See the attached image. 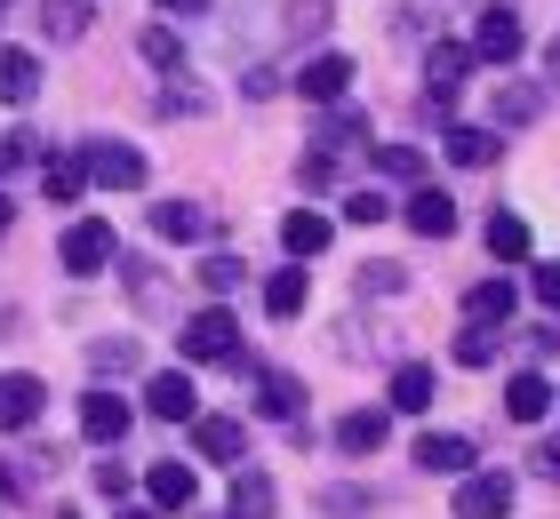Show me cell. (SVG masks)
Instances as JSON below:
<instances>
[{"label":"cell","instance_id":"6da1fadb","mask_svg":"<svg viewBox=\"0 0 560 519\" xmlns=\"http://www.w3.org/2000/svg\"><path fill=\"white\" fill-rule=\"evenodd\" d=\"M57 256H65V272H72V280H96V272H105L113 256H120V240H113V224H105V216H81V224H72L65 240H57Z\"/></svg>","mask_w":560,"mask_h":519},{"label":"cell","instance_id":"7a4b0ae2","mask_svg":"<svg viewBox=\"0 0 560 519\" xmlns=\"http://www.w3.org/2000/svg\"><path fill=\"white\" fill-rule=\"evenodd\" d=\"M176 352H185V359H233V352H241V320H233L224 304L192 311V320H185V335H176Z\"/></svg>","mask_w":560,"mask_h":519},{"label":"cell","instance_id":"3957f363","mask_svg":"<svg viewBox=\"0 0 560 519\" xmlns=\"http://www.w3.org/2000/svg\"><path fill=\"white\" fill-rule=\"evenodd\" d=\"M504 511H513V472H465L456 519H504Z\"/></svg>","mask_w":560,"mask_h":519},{"label":"cell","instance_id":"277c9868","mask_svg":"<svg viewBox=\"0 0 560 519\" xmlns=\"http://www.w3.org/2000/svg\"><path fill=\"white\" fill-rule=\"evenodd\" d=\"M144 415H161V424H192V415H200V392H192V376H185V368L152 376V384H144Z\"/></svg>","mask_w":560,"mask_h":519},{"label":"cell","instance_id":"5b68a950","mask_svg":"<svg viewBox=\"0 0 560 519\" xmlns=\"http://www.w3.org/2000/svg\"><path fill=\"white\" fill-rule=\"evenodd\" d=\"M192 448L209 456V463H224V472H233V463L248 456V432L233 424V415H192Z\"/></svg>","mask_w":560,"mask_h":519},{"label":"cell","instance_id":"8992f818","mask_svg":"<svg viewBox=\"0 0 560 519\" xmlns=\"http://www.w3.org/2000/svg\"><path fill=\"white\" fill-rule=\"evenodd\" d=\"M89 176L113 185V192H137L144 185V152L137 144H89Z\"/></svg>","mask_w":560,"mask_h":519},{"label":"cell","instance_id":"52a82bcc","mask_svg":"<svg viewBox=\"0 0 560 519\" xmlns=\"http://www.w3.org/2000/svg\"><path fill=\"white\" fill-rule=\"evenodd\" d=\"M465 72H472V48H456V40H432V57H424V89H432V104H456Z\"/></svg>","mask_w":560,"mask_h":519},{"label":"cell","instance_id":"ba28073f","mask_svg":"<svg viewBox=\"0 0 560 519\" xmlns=\"http://www.w3.org/2000/svg\"><path fill=\"white\" fill-rule=\"evenodd\" d=\"M472 57L513 64V57H521V16H513V9H489V16L472 24Z\"/></svg>","mask_w":560,"mask_h":519},{"label":"cell","instance_id":"9c48e42d","mask_svg":"<svg viewBox=\"0 0 560 519\" xmlns=\"http://www.w3.org/2000/svg\"><path fill=\"white\" fill-rule=\"evenodd\" d=\"M417 472H472V439L465 432H417Z\"/></svg>","mask_w":560,"mask_h":519},{"label":"cell","instance_id":"30bf717a","mask_svg":"<svg viewBox=\"0 0 560 519\" xmlns=\"http://www.w3.org/2000/svg\"><path fill=\"white\" fill-rule=\"evenodd\" d=\"M40 408H48V384L40 376H0V432H24Z\"/></svg>","mask_w":560,"mask_h":519},{"label":"cell","instance_id":"8fae6325","mask_svg":"<svg viewBox=\"0 0 560 519\" xmlns=\"http://www.w3.org/2000/svg\"><path fill=\"white\" fill-rule=\"evenodd\" d=\"M345 89H352V57H313V64L296 72V96L304 104H337Z\"/></svg>","mask_w":560,"mask_h":519},{"label":"cell","instance_id":"7c38bea8","mask_svg":"<svg viewBox=\"0 0 560 519\" xmlns=\"http://www.w3.org/2000/svg\"><path fill=\"white\" fill-rule=\"evenodd\" d=\"M144 496L161 504V511H185L192 496H200V480H192V463H152L144 472Z\"/></svg>","mask_w":560,"mask_h":519},{"label":"cell","instance_id":"4fadbf2b","mask_svg":"<svg viewBox=\"0 0 560 519\" xmlns=\"http://www.w3.org/2000/svg\"><path fill=\"white\" fill-rule=\"evenodd\" d=\"M40 96V57L33 48H0V104H33Z\"/></svg>","mask_w":560,"mask_h":519},{"label":"cell","instance_id":"5bb4252c","mask_svg":"<svg viewBox=\"0 0 560 519\" xmlns=\"http://www.w3.org/2000/svg\"><path fill=\"white\" fill-rule=\"evenodd\" d=\"M409 224L424 232V240H448V232H456V200L432 192V185H417V192H409Z\"/></svg>","mask_w":560,"mask_h":519},{"label":"cell","instance_id":"9a60e30c","mask_svg":"<svg viewBox=\"0 0 560 519\" xmlns=\"http://www.w3.org/2000/svg\"><path fill=\"white\" fill-rule=\"evenodd\" d=\"M504 415H513V424H545L552 415V384L545 376H513L504 384Z\"/></svg>","mask_w":560,"mask_h":519},{"label":"cell","instance_id":"2e32d148","mask_svg":"<svg viewBox=\"0 0 560 519\" xmlns=\"http://www.w3.org/2000/svg\"><path fill=\"white\" fill-rule=\"evenodd\" d=\"M81 432L89 439H120V432H129V400H120V392H89L81 400Z\"/></svg>","mask_w":560,"mask_h":519},{"label":"cell","instance_id":"e0dca14e","mask_svg":"<svg viewBox=\"0 0 560 519\" xmlns=\"http://www.w3.org/2000/svg\"><path fill=\"white\" fill-rule=\"evenodd\" d=\"M337 448L345 456H376V448H385V408H352L337 424Z\"/></svg>","mask_w":560,"mask_h":519},{"label":"cell","instance_id":"ac0fdd59","mask_svg":"<svg viewBox=\"0 0 560 519\" xmlns=\"http://www.w3.org/2000/svg\"><path fill=\"white\" fill-rule=\"evenodd\" d=\"M304 304H313V280H304L296 264L265 280V311H272V320H296V311H304Z\"/></svg>","mask_w":560,"mask_h":519},{"label":"cell","instance_id":"d6986e66","mask_svg":"<svg viewBox=\"0 0 560 519\" xmlns=\"http://www.w3.org/2000/svg\"><path fill=\"white\" fill-rule=\"evenodd\" d=\"M432 392H441V384H432V368H424V359L393 368V408H400V415H424V408H432Z\"/></svg>","mask_w":560,"mask_h":519},{"label":"cell","instance_id":"ffe728a7","mask_svg":"<svg viewBox=\"0 0 560 519\" xmlns=\"http://www.w3.org/2000/svg\"><path fill=\"white\" fill-rule=\"evenodd\" d=\"M280 240H289V256H320V248H328V216L289 208V216H280Z\"/></svg>","mask_w":560,"mask_h":519},{"label":"cell","instance_id":"44dd1931","mask_svg":"<svg viewBox=\"0 0 560 519\" xmlns=\"http://www.w3.org/2000/svg\"><path fill=\"white\" fill-rule=\"evenodd\" d=\"M192 232H200L192 200H152V240H192Z\"/></svg>","mask_w":560,"mask_h":519},{"label":"cell","instance_id":"7402d4cb","mask_svg":"<svg viewBox=\"0 0 560 519\" xmlns=\"http://www.w3.org/2000/svg\"><path fill=\"white\" fill-rule=\"evenodd\" d=\"M257 408L272 415V424H296V415H304V384H296V376H265Z\"/></svg>","mask_w":560,"mask_h":519},{"label":"cell","instance_id":"603a6c76","mask_svg":"<svg viewBox=\"0 0 560 519\" xmlns=\"http://www.w3.org/2000/svg\"><path fill=\"white\" fill-rule=\"evenodd\" d=\"M465 311H472V320H504V311H513V280H472V288H465Z\"/></svg>","mask_w":560,"mask_h":519},{"label":"cell","instance_id":"cb8c5ba5","mask_svg":"<svg viewBox=\"0 0 560 519\" xmlns=\"http://www.w3.org/2000/svg\"><path fill=\"white\" fill-rule=\"evenodd\" d=\"M448 161L456 168H489L497 161V137H489V128H448Z\"/></svg>","mask_w":560,"mask_h":519},{"label":"cell","instance_id":"d4e9b609","mask_svg":"<svg viewBox=\"0 0 560 519\" xmlns=\"http://www.w3.org/2000/svg\"><path fill=\"white\" fill-rule=\"evenodd\" d=\"M265 511H272V480H265V472H241L233 511H224V519H265Z\"/></svg>","mask_w":560,"mask_h":519},{"label":"cell","instance_id":"484cf974","mask_svg":"<svg viewBox=\"0 0 560 519\" xmlns=\"http://www.w3.org/2000/svg\"><path fill=\"white\" fill-rule=\"evenodd\" d=\"M137 48H144V64H161V72H176V64H185V40H176L168 24H144V33H137Z\"/></svg>","mask_w":560,"mask_h":519},{"label":"cell","instance_id":"4316f807","mask_svg":"<svg viewBox=\"0 0 560 519\" xmlns=\"http://www.w3.org/2000/svg\"><path fill=\"white\" fill-rule=\"evenodd\" d=\"M489 248L504 256V264H521V256H528V224L521 216H489Z\"/></svg>","mask_w":560,"mask_h":519},{"label":"cell","instance_id":"83f0119b","mask_svg":"<svg viewBox=\"0 0 560 519\" xmlns=\"http://www.w3.org/2000/svg\"><path fill=\"white\" fill-rule=\"evenodd\" d=\"M40 192L48 200H81V161H65V152H57V161L40 168Z\"/></svg>","mask_w":560,"mask_h":519},{"label":"cell","instance_id":"f1b7e54d","mask_svg":"<svg viewBox=\"0 0 560 519\" xmlns=\"http://www.w3.org/2000/svg\"><path fill=\"white\" fill-rule=\"evenodd\" d=\"M376 168H385V176H409V185H424V152H417V144H376Z\"/></svg>","mask_w":560,"mask_h":519},{"label":"cell","instance_id":"f546056e","mask_svg":"<svg viewBox=\"0 0 560 519\" xmlns=\"http://www.w3.org/2000/svg\"><path fill=\"white\" fill-rule=\"evenodd\" d=\"M456 359H465V368H489L497 359V328H465L456 335Z\"/></svg>","mask_w":560,"mask_h":519},{"label":"cell","instance_id":"4dcf8cb0","mask_svg":"<svg viewBox=\"0 0 560 519\" xmlns=\"http://www.w3.org/2000/svg\"><path fill=\"white\" fill-rule=\"evenodd\" d=\"M81 24H89V0H48V33L57 40H72Z\"/></svg>","mask_w":560,"mask_h":519},{"label":"cell","instance_id":"1f68e13d","mask_svg":"<svg viewBox=\"0 0 560 519\" xmlns=\"http://www.w3.org/2000/svg\"><path fill=\"white\" fill-rule=\"evenodd\" d=\"M200 280H209L217 296H224V288H241V256H209V264H200Z\"/></svg>","mask_w":560,"mask_h":519},{"label":"cell","instance_id":"d6a6232c","mask_svg":"<svg viewBox=\"0 0 560 519\" xmlns=\"http://www.w3.org/2000/svg\"><path fill=\"white\" fill-rule=\"evenodd\" d=\"M345 224H385V200L376 192H345Z\"/></svg>","mask_w":560,"mask_h":519},{"label":"cell","instance_id":"836d02e7","mask_svg":"<svg viewBox=\"0 0 560 519\" xmlns=\"http://www.w3.org/2000/svg\"><path fill=\"white\" fill-rule=\"evenodd\" d=\"M537 304L560 311V264H537Z\"/></svg>","mask_w":560,"mask_h":519},{"label":"cell","instance_id":"e575fe53","mask_svg":"<svg viewBox=\"0 0 560 519\" xmlns=\"http://www.w3.org/2000/svg\"><path fill=\"white\" fill-rule=\"evenodd\" d=\"M96 487H105V496H120V487H129V463L105 456V463H96Z\"/></svg>","mask_w":560,"mask_h":519},{"label":"cell","instance_id":"d590c367","mask_svg":"<svg viewBox=\"0 0 560 519\" xmlns=\"http://www.w3.org/2000/svg\"><path fill=\"white\" fill-rule=\"evenodd\" d=\"M537 472H545V480H560V439H552V448H537Z\"/></svg>","mask_w":560,"mask_h":519},{"label":"cell","instance_id":"8d00e7d4","mask_svg":"<svg viewBox=\"0 0 560 519\" xmlns=\"http://www.w3.org/2000/svg\"><path fill=\"white\" fill-rule=\"evenodd\" d=\"M161 9H176V16H200V9H209V0H161Z\"/></svg>","mask_w":560,"mask_h":519},{"label":"cell","instance_id":"74e56055","mask_svg":"<svg viewBox=\"0 0 560 519\" xmlns=\"http://www.w3.org/2000/svg\"><path fill=\"white\" fill-rule=\"evenodd\" d=\"M120 519H161V511H120Z\"/></svg>","mask_w":560,"mask_h":519},{"label":"cell","instance_id":"f35d334b","mask_svg":"<svg viewBox=\"0 0 560 519\" xmlns=\"http://www.w3.org/2000/svg\"><path fill=\"white\" fill-rule=\"evenodd\" d=\"M0 232H9V200H0Z\"/></svg>","mask_w":560,"mask_h":519},{"label":"cell","instance_id":"ab89813d","mask_svg":"<svg viewBox=\"0 0 560 519\" xmlns=\"http://www.w3.org/2000/svg\"><path fill=\"white\" fill-rule=\"evenodd\" d=\"M0 496H9V472H0Z\"/></svg>","mask_w":560,"mask_h":519}]
</instances>
